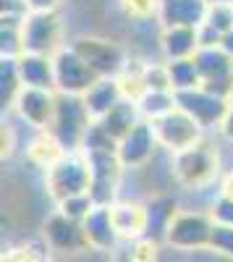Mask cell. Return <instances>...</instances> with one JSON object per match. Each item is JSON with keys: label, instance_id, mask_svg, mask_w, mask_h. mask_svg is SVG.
Segmentation results:
<instances>
[{"label": "cell", "instance_id": "cell-1", "mask_svg": "<svg viewBox=\"0 0 233 262\" xmlns=\"http://www.w3.org/2000/svg\"><path fill=\"white\" fill-rule=\"evenodd\" d=\"M89 111H87V102L79 100L76 95L71 92H63L58 100H55V116H53V134L58 137V142L71 149L76 144L84 142V134L89 128Z\"/></svg>", "mask_w": 233, "mask_h": 262}, {"label": "cell", "instance_id": "cell-2", "mask_svg": "<svg viewBox=\"0 0 233 262\" xmlns=\"http://www.w3.org/2000/svg\"><path fill=\"white\" fill-rule=\"evenodd\" d=\"M89 186H92L89 160L79 163L71 158H60L55 165L48 168V191L58 202L76 196V194H89Z\"/></svg>", "mask_w": 233, "mask_h": 262}, {"label": "cell", "instance_id": "cell-3", "mask_svg": "<svg viewBox=\"0 0 233 262\" xmlns=\"http://www.w3.org/2000/svg\"><path fill=\"white\" fill-rule=\"evenodd\" d=\"M173 173L178 176L181 184L186 186H202L209 179L215 176L218 170V158H215V149H209L207 144H192L186 149L173 152Z\"/></svg>", "mask_w": 233, "mask_h": 262}, {"label": "cell", "instance_id": "cell-4", "mask_svg": "<svg viewBox=\"0 0 233 262\" xmlns=\"http://www.w3.org/2000/svg\"><path fill=\"white\" fill-rule=\"evenodd\" d=\"M53 69H55V84L60 86L63 92H71V95L87 92L89 86L100 79V74L74 48L60 50L53 58Z\"/></svg>", "mask_w": 233, "mask_h": 262}, {"label": "cell", "instance_id": "cell-5", "mask_svg": "<svg viewBox=\"0 0 233 262\" xmlns=\"http://www.w3.org/2000/svg\"><path fill=\"white\" fill-rule=\"evenodd\" d=\"M155 131H157V139L162 147H168L171 152H178L199 142L202 123L181 107V111H171V113L160 116L155 123Z\"/></svg>", "mask_w": 233, "mask_h": 262}, {"label": "cell", "instance_id": "cell-6", "mask_svg": "<svg viewBox=\"0 0 233 262\" xmlns=\"http://www.w3.org/2000/svg\"><path fill=\"white\" fill-rule=\"evenodd\" d=\"M213 228L215 226L209 223V217H204L199 212H178V215H173L165 238L178 249H199V247L209 244Z\"/></svg>", "mask_w": 233, "mask_h": 262}, {"label": "cell", "instance_id": "cell-7", "mask_svg": "<svg viewBox=\"0 0 233 262\" xmlns=\"http://www.w3.org/2000/svg\"><path fill=\"white\" fill-rule=\"evenodd\" d=\"M176 102L178 107H183V111L189 116H194L202 126H213V123H223L225 121V113H228V105L220 95L209 92V90H199V86H194V90H178L176 92Z\"/></svg>", "mask_w": 233, "mask_h": 262}, {"label": "cell", "instance_id": "cell-8", "mask_svg": "<svg viewBox=\"0 0 233 262\" xmlns=\"http://www.w3.org/2000/svg\"><path fill=\"white\" fill-rule=\"evenodd\" d=\"M58 18L53 13L39 11L37 16H32L24 29H21V42H24V50L37 53V55H50L58 48Z\"/></svg>", "mask_w": 233, "mask_h": 262}, {"label": "cell", "instance_id": "cell-9", "mask_svg": "<svg viewBox=\"0 0 233 262\" xmlns=\"http://www.w3.org/2000/svg\"><path fill=\"white\" fill-rule=\"evenodd\" d=\"M157 142H160V139H157L155 126H150V123H136L129 134L118 142L121 165L129 168V165H142V163H147V160L152 158Z\"/></svg>", "mask_w": 233, "mask_h": 262}, {"label": "cell", "instance_id": "cell-10", "mask_svg": "<svg viewBox=\"0 0 233 262\" xmlns=\"http://www.w3.org/2000/svg\"><path fill=\"white\" fill-rule=\"evenodd\" d=\"M71 48H74L84 60H87L100 76L113 74V71L121 69L123 53H121V48L113 45V42H105V39H76Z\"/></svg>", "mask_w": 233, "mask_h": 262}, {"label": "cell", "instance_id": "cell-11", "mask_svg": "<svg viewBox=\"0 0 233 262\" xmlns=\"http://www.w3.org/2000/svg\"><path fill=\"white\" fill-rule=\"evenodd\" d=\"M45 238L50 242L53 249H60V252H74L84 244H89L87 233H84V226H76V217H71L66 212L53 215L48 221Z\"/></svg>", "mask_w": 233, "mask_h": 262}, {"label": "cell", "instance_id": "cell-12", "mask_svg": "<svg viewBox=\"0 0 233 262\" xmlns=\"http://www.w3.org/2000/svg\"><path fill=\"white\" fill-rule=\"evenodd\" d=\"M18 111L32 126H50L55 116V100L42 86H27L18 92Z\"/></svg>", "mask_w": 233, "mask_h": 262}, {"label": "cell", "instance_id": "cell-13", "mask_svg": "<svg viewBox=\"0 0 233 262\" xmlns=\"http://www.w3.org/2000/svg\"><path fill=\"white\" fill-rule=\"evenodd\" d=\"M204 16V0H160V18L165 27H197Z\"/></svg>", "mask_w": 233, "mask_h": 262}, {"label": "cell", "instance_id": "cell-14", "mask_svg": "<svg viewBox=\"0 0 233 262\" xmlns=\"http://www.w3.org/2000/svg\"><path fill=\"white\" fill-rule=\"evenodd\" d=\"M81 226H84V233H87L89 244L97 247V249L113 247L115 236H118V231L113 226V212H110V207H105V205L92 207L87 215L81 217Z\"/></svg>", "mask_w": 233, "mask_h": 262}, {"label": "cell", "instance_id": "cell-15", "mask_svg": "<svg viewBox=\"0 0 233 262\" xmlns=\"http://www.w3.org/2000/svg\"><path fill=\"white\" fill-rule=\"evenodd\" d=\"M18 74L27 86H42V90H48V86L55 84V69H53V60L48 55L29 53L18 63Z\"/></svg>", "mask_w": 233, "mask_h": 262}, {"label": "cell", "instance_id": "cell-16", "mask_svg": "<svg viewBox=\"0 0 233 262\" xmlns=\"http://www.w3.org/2000/svg\"><path fill=\"white\" fill-rule=\"evenodd\" d=\"M197 32L194 27H165L162 34V50L171 60H181V58H192L197 50Z\"/></svg>", "mask_w": 233, "mask_h": 262}, {"label": "cell", "instance_id": "cell-17", "mask_svg": "<svg viewBox=\"0 0 233 262\" xmlns=\"http://www.w3.org/2000/svg\"><path fill=\"white\" fill-rule=\"evenodd\" d=\"M118 97H121L118 81L97 79L89 90H87V95H84V102H87V111H89L92 118H102V116L118 102Z\"/></svg>", "mask_w": 233, "mask_h": 262}, {"label": "cell", "instance_id": "cell-18", "mask_svg": "<svg viewBox=\"0 0 233 262\" xmlns=\"http://www.w3.org/2000/svg\"><path fill=\"white\" fill-rule=\"evenodd\" d=\"M105 128H108V134L113 137V139H123L129 131L136 126V111H134V105L131 102H123V100H118L108 113L102 116V121H100Z\"/></svg>", "mask_w": 233, "mask_h": 262}, {"label": "cell", "instance_id": "cell-19", "mask_svg": "<svg viewBox=\"0 0 233 262\" xmlns=\"http://www.w3.org/2000/svg\"><path fill=\"white\" fill-rule=\"evenodd\" d=\"M176 215V205L171 200H155L147 205V233L150 238H162L168 236V228H171V221Z\"/></svg>", "mask_w": 233, "mask_h": 262}, {"label": "cell", "instance_id": "cell-20", "mask_svg": "<svg viewBox=\"0 0 233 262\" xmlns=\"http://www.w3.org/2000/svg\"><path fill=\"white\" fill-rule=\"evenodd\" d=\"M168 74H171V86L173 92L178 90H194V86H199V66L194 58H181V60H171L168 63Z\"/></svg>", "mask_w": 233, "mask_h": 262}, {"label": "cell", "instance_id": "cell-21", "mask_svg": "<svg viewBox=\"0 0 233 262\" xmlns=\"http://www.w3.org/2000/svg\"><path fill=\"white\" fill-rule=\"evenodd\" d=\"M209 247L233 257V226H230V223L215 226V228H213V238H209Z\"/></svg>", "mask_w": 233, "mask_h": 262}, {"label": "cell", "instance_id": "cell-22", "mask_svg": "<svg viewBox=\"0 0 233 262\" xmlns=\"http://www.w3.org/2000/svg\"><path fill=\"white\" fill-rule=\"evenodd\" d=\"M230 102H228V113H225V121H223V131H225V137L233 139V86H230Z\"/></svg>", "mask_w": 233, "mask_h": 262}, {"label": "cell", "instance_id": "cell-23", "mask_svg": "<svg viewBox=\"0 0 233 262\" xmlns=\"http://www.w3.org/2000/svg\"><path fill=\"white\" fill-rule=\"evenodd\" d=\"M29 3H32L34 8H39V11H48V8L53 6V0H29Z\"/></svg>", "mask_w": 233, "mask_h": 262}]
</instances>
